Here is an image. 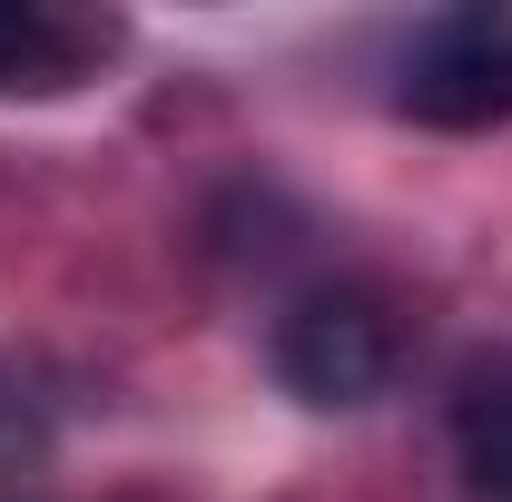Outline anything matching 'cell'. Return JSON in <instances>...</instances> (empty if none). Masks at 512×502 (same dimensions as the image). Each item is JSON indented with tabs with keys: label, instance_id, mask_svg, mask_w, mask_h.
I'll return each instance as SVG.
<instances>
[{
	"label": "cell",
	"instance_id": "cell-1",
	"mask_svg": "<svg viewBox=\"0 0 512 502\" xmlns=\"http://www.w3.org/2000/svg\"><path fill=\"white\" fill-rule=\"evenodd\" d=\"M394 365H404V325L375 286H306L276 315V384L296 404H325V414L375 404Z\"/></svg>",
	"mask_w": 512,
	"mask_h": 502
},
{
	"label": "cell",
	"instance_id": "cell-2",
	"mask_svg": "<svg viewBox=\"0 0 512 502\" xmlns=\"http://www.w3.org/2000/svg\"><path fill=\"white\" fill-rule=\"evenodd\" d=\"M394 109L424 128H503L512 119V20L503 10H444L404 50Z\"/></svg>",
	"mask_w": 512,
	"mask_h": 502
},
{
	"label": "cell",
	"instance_id": "cell-3",
	"mask_svg": "<svg viewBox=\"0 0 512 502\" xmlns=\"http://www.w3.org/2000/svg\"><path fill=\"white\" fill-rule=\"evenodd\" d=\"M119 40V20H60V10H0V89H69Z\"/></svg>",
	"mask_w": 512,
	"mask_h": 502
},
{
	"label": "cell",
	"instance_id": "cell-4",
	"mask_svg": "<svg viewBox=\"0 0 512 502\" xmlns=\"http://www.w3.org/2000/svg\"><path fill=\"white\" fill-rule=\"evenodd\" d=\"M453 453L483 502H512V355H483L453 384Z\"/></svg>",
	"mask_w": 512,
	"mask_h": 502
}]
</instances>
